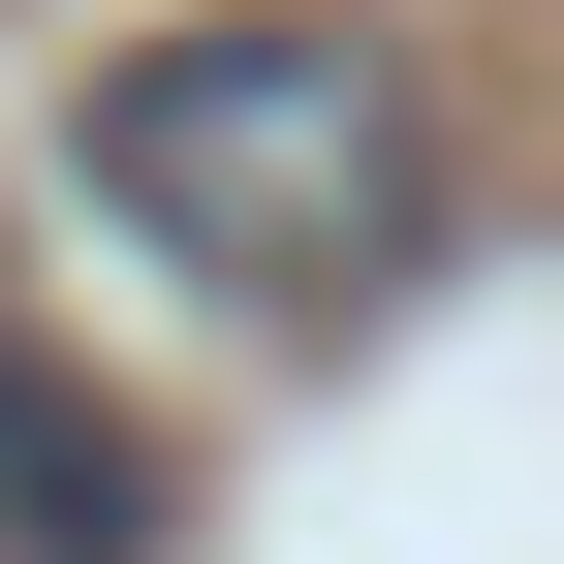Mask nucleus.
<instances>
[{"instance_id": "1", "label": "nucleus", "mask_w": 564, "mask_h": 564, "mask_svg": "<svg viewBox=\"0 0 564 564\" xmlns=\"http://www.w3.org/2000/svg\"><path fill=\"white\" fill-rule=\"evenodd\" d=\"M95 220L158 282H251V314H377L440 251V63L345 32V0H220V32L95 63Z\"/></svg>"}, {"instance_id": "2", "label": "nucleus", "mask_w": 564, "mask_h": 564, "mask_svg": "<svg viewBox=\"0 0 564 564\" xmlns=\"http://www.w3.org/2000/svg\"><path fill=\"white\" fill-rule=\"evenodd\" d=\"M0 533H32V564H158V440H126L32 314H0Z\"/></svg>"}]
</instances>
